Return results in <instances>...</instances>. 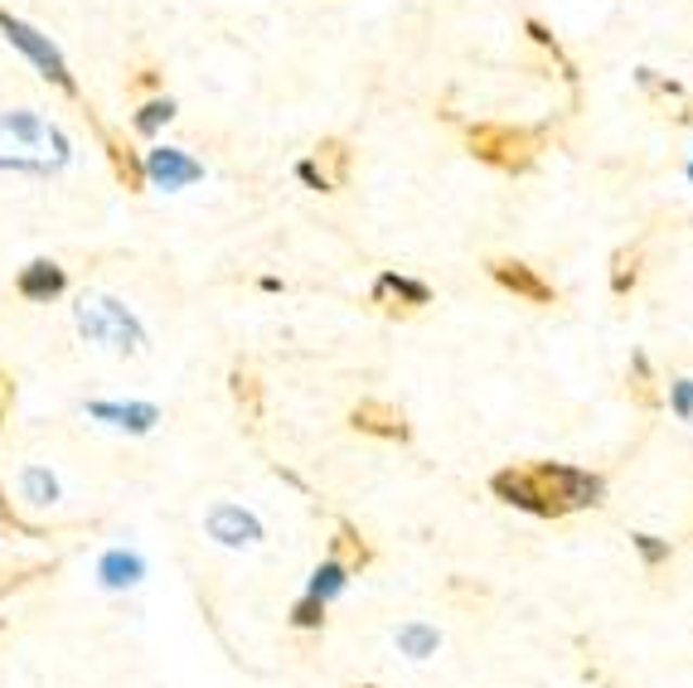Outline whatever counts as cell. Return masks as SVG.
<instances>
[{
    "label": "cell",
    "mask_w": 693,
    "mask_h": 688,
    "mask_svg": "<svg viewBox=\"0 0 693 688\" xmlns=\"http://www.w3.org/2000/svg\"><path fill=\"white\" fill-rule=\"evenodd\" d=\"M490 495L534 519H563L573 509L602 505L606 481L592 471H577V466H563V461H539V466H504V471H495Z\"/></svg>",
    "instance_id": "cell-1"
},
{
    "label": "cell",
    "mask_w": 693,
    "mask_h": 688,
    "mask_svg": "<svg viewBox=\"0 0 693 688\" xmlns=\"http://www.w3.org/2000/svg\"><path fill=\"white\" fill-rule=\"evenodd\" d=\"M155 82H161V73H155V68H141L137 73V88H155Z\"/></svg>",
    "instance_id": "cell-31"
},
{
    "label": "cell",
    "mask_w": 693,
    "mask_h": 688,
    "mask_svg": "<svg viewBox=\"0 0 693 688\" xmlns=\"http://www.w3.org/2000/svg\"><path fill=\"white\" fill-rule=\"evenodd\" d=\"M524 35H529V39H534V44H539V49H548V54H553V59H557V64H563V78H567V82H573V78H577V68H573V64H567V54H563V49H557V39H553V35H548V29L539 25V20H524Z\"/></svg>",
    "instance_id": "cell-25"
},
{
    "label": "cell",
    "mask_w": 693,
    "mask_h": 688,
    "mask_svg": "<svg viewBox=\"0 0 693 688\" xmlns=\"http://www.w3.org/2000/svg\"><path fill=\"white\" fill-rule=\"evenodd\" d=\"M170 117H175V102L170 98H155V102H146V107L137 112V131H141V137H155V131H161Z\"/></svg>",
    "instance_id": "cell-23"
},
{
    "label": "cell",
    "mask_w": 693,
    "mask_h": 688,
    "mask_svg": "<svg viewBox=\"0 0 693 688\" xmlns=\"http://www.w3.org/2000/svg\"><path fill=\"white\" fill-rule=\"evenodd\" d=\"M374 301L388 310V316H418L422 306H432V286L427 281L398 277V272H384L374 281Z\"/></svg>",
    "instance_id": "cell-8"
},
{
    "label": "cell",
    "mask_w": 693,
    "mask_h": 688,
    "mask_svg": "<svg viewBox=\"0 0 693 688\" xmlns=\"http://www.w3.org/2000/svg\"><path fill=\"white\" fill-rule=\"evenodd\" d=\"M310 165L325 175L330 194H335V190H345V184H349V165H355V151H349V145L339 141V137H325V141L316 145V155H310Z\"/></svg>",
    "instance_id": "cell-16"
},
{
    "label": "cell",
    "mask_w": 693,
    "mask_h": 688,
    "mask_svg": "<svg viewBox=\"0 0 693 688\" xmlns=\"http://www.w3.org/2000/svg\"><path fill=\"white\" fill-rule=\"evenodd\" d=\"M485 272L495 277V286H504L510 296L529 301V306H553V301H557L553 281L539 277V267L519 263V257H495V263H485Z\"/></svg>",
    "instance_id": "cell-6"
},
{
    "label": "cell",
    "mask_w": 693,
    "mask_h": 688,
    "mask_svg": "<svg viewBox=\"0 0 693 688\" xmlns=\"http://www.w3.org/2000/svg\"><path fill=\"white\" fill-rule=\"evenodd\" d=\"M0 524H5V528H20V534H35V528H25L15 514H10V505H5V489H0Z\"/></svg>",
    "instance_id": "cell-30"
},
{
    "label": "cell",
    "mask_w": 693,
    "mask_h": 688,
    "mask_svg": "<svg viewBox=\"0 0 693 688\" xmlns=\"http://www.w3.org/2000/svg\"><path fill=\"white\" fill-rule=\"evenodd\" d=\"M209 534L219 538V544H229V548H247V544L262 538V524H257L247 509H238V505H214L209 509Z\"/></svg>",
    "instance_id": "cell-10"
},
{
    "label": "cell",
    "mask_w": 693,
    "mask_h": 688,
    "mask_svg": "<svg viewBox=\"0 0 693 688\" xmlns=\"http://www.w3.org/2000/svg\"><path fill=\"white\" fill-rule=\"evenodd\" d=\"M345 582H349V572L339 568L335 558H330V562H320V568H316V577H310V597L330 601V597H339V591H345Z\"/></svg>",
    "instance_id": "cell-22"
},
{
    "label": "cell",
    "mask_w": 693,
    "mask_h": 688,
    "mask_svg": "<svg viewBox=\"0 0 693 688\" xmlns=\"http://www.w3.org/2000/svg\"><path fill=\"white\" fill-rule=\"evenodd\" d=\"M0 29H5V39L20 49V54L29 59L39 73H44L49 82H54L59 92H68V98H78V82H74V73H68V64H64V54H59L54 44H49L44 35H39L35 25H25V20H15L10 10H0Z\"/></svg>",
    "instance_id": "cell-5"
},
{
    "label": "cell",
    "mask_w": 693,
    "mask_h": 688,
    "mask_svg": "<svg viewBox=\"0 0 693 688\" xmlns=\"http://www.w3.org/2000/svg\"><path fill=\"white\" fill-rule=\"evenodd\" d=\"M669 117H675V122H689V127H693V98H689L679 112H669Z\"/></svg>",
    "instance_id": "cell-32"
},
{
    "label": "cell",
    "mask_w": 693,
    "mask_h": 688,
    "mask_svg": "<svg viewBox=\"0 0 693 688\" xmlns=\"http://www.w3.org/2000/svg\"><path fill=\"white\" fill-rule=\"evenodd\" d=\"M296 175H301V180L310 184V190H320V194H330V184H325V175H320V170H316V165H310V161H301V165H296Z\"/></svg>",
    "instance_id": "cell-29"
},
{
    "label": "cell",
    "mask_w": 693,
    "mask_h": 688,
    "mask_svg": "<svg viewBox=\"0 0 693 688\" xmlns=\"http://www.w3.org/2000/svg\"><path fill=\"white\" fill-rule=\"evenodd\" d=\"M68 161V141L39 112H0V170H59Z\"/></svg>",
    "instance_id": "cell-2"
},
{
    "label": "cell",
    "mask_w": 693,
    "mask_h": 688,
    "mask_svg": "<svg viewBox=\"0 0 693 688\" xmlns=\"http://www.w3.org/2000/svg\"><path fill=\"white\" fill-rule=\"evenodd\" d=\"M349 426H355V432H364V436H384V442H408V436H412V426H408V417H402V408H393V403H378V398L359 403V408L349 412Z\"/></svg>",
    "instance_id": "cell-9"
},
{
    "label": "cell",
    "mask_w": 693,
    "mask_h": 688,
    "mask_svg": "<svg viewBox=\"0 0 693 688\" xmlns=\"http://www.w3.org/2000/svg\"><path fill=\"white\" fill-rule=\"evenodd\" d=\"M364 688H374V684H364Z\"/></svg>",
    "instance_id": "cell-33"
},
{
    "label": "cell",
    "mask_w": 693,
    "mask_h": 688,
    "mask_svg": "<svg viewBox=\"0 0 693 688\" xmlns=\"http://www.w3.org/2000/svg\"><path fill=\"white\" fill-rule=\"evenodd\" d=\"M465 145H471V155L480 165H490V170L524 175L539 165L543 131H524V127H510V122H475V127H465Z\"/></svg>",
    "instance_id": "cell-3"
},
{
    "label": "cell",
    "mask_w": 693,
    "mask_h": 688,
    "mask_svg": "<svg viewBox=\"0 0 693 688\" xmlns=\"http://www.w3.org/2000/svg\"><path fill=\"white\" fill-rule=\"evenodd\" d=\"M669 408H675L679 417H693V379H679V383H669Z\"/></svg>",
    "instance_id": "cell-27"
},
{
    "label": "cell",
    "mask_w": 693,
    "mask_h": 688,
    "mask_svg": "<svg viewBox=\"0 0 693 688\" xmlns=\"http://www.w3.org/2000/svg\"><path fill=\"white\" fill-rule=\"evenodd\" d=\"M636 281H640V247L636 243L616 247V253H612V291H616V296H630Z\"/></svg>",
    "instance_id": "cell-19"
},
{
    "label": "cell",
    "mask_w": 693,
    "mask_h": 688,
    "mask_svg": "<svg viewBox=\"0 0 693 688\" xmlns=\"http://www.w3.org/2000/svg\"><path fill=\"white\" fill-rule=\"evenodd\" d=\"M102 131V145H107V161H112V175H117L121 184H127L131 194L146 190V165H141V155L131 151V141L121 137L117 127H98Z\"/></svg>",
    "instance_id": "cell-11"
},
{
    "label": "cell",
    "mask_w": 693,
    "mask_h": 688,
    "mask_svg": "<svg viewBox=\"0 0 693 688\" xmlns=\"http://www.w3.org/2000/svg\"><path fill=\"white\" fill-rule=\"evenodd\" d=\"M141 577H146V562H141V552H131V548H107V552H102L98 582L107 591H127V587H137Z\"/></svg>",
    "instance_id": "cell-13"
},
{
    "label": "cell",
    "mask_w": 693,
    "mask_h": 688,
    "mask_svg": "<svg viewBox=\"0 0 693 688\" xmlns=\"http://www.w3.org/2000/svg\"><path fill=\"white\" fill-rule=\"evenodd\" d=\"M10 403H15V379L0 369V426H5V417H10Z\"/></svg>",
    "instance_id": "cell-28"
},
{
    "label": "cell",
    "mask_w": 693,
    "mask_h": 688,
    "mask_svg": "<svg viewBox=\"0 0 693 688\" xmlns=\"http://www.w3.org/2000/svg\"><path fill=\"white\" fill-rule=\"evenodd\" d=\"M141 165H146V180L155 184V190H184V184L204 180V165L194 161V155L175 151V145H155Z\"/></svg>",
    "instance_id": "cell-7"
},
{
    "label": "cell",
    "mask_w": 693,
    "mask_h": 688,
    "mask_svg": "<svg viewBox=\"0 0 693 688\" xmlns=\"http://www.w3.org/2000/svg\"><path fill=\"white\" fill-rule=\"evenodd\" d=\"M330 558H335L345 572H364L369 562H374V548H369V538L359 534L349 519H339V524H335V538H330Z\"/></svg>",
    "instance_id": "cell-15"
},
{
    "label": "cell",
    "mask_w": 693,
    "mask_h": 688,
    "mask_svg": "<svg viewBox=\"0 0 693 688\" xmlns=\"http://www.w3.org/2000/svg\"><path fill=\"white\" fill-rule=\"evenodd\" d=\"M626 393H630V403H636V408H645V412H655L659 403H665V393H659V379H655V369H650L645 354H636V359H630Z\"/></svg>",
    "instance_id": "cell-17"
},
{
    "label": "cell",
    "mask_w": 693,
    "mask_h": 688,
    "mask_svg": "<svg viewBox=\"0 0 693 688\" xmlns=\"http://www.w3.org/2000/svg\"><path fill=\"white\" fill-rule=\"evenodd\" d=\"M15 291L25 301H54V296H64V291H68V277H64V267H59V263L39 257V263H29L25 272L15 277Z\"/></svg>",
    "instance_id": "cell-12"
},
{
    "label": "cell",
    "mask_w": 693,
    "mask_h": 688,
    "mask_svg": "<svg viewBox=\"0 0 693 688\" xmlns=\"http://www.w3.org/2000/svg\"><path fill=\"white\" fill-rule=\"evenodd\" d=\"M292 625H296V630H320V625H325V601L306 591V597L292 607Z\"/></svg>",
    "instance_id": "cell-24"
},
{
    "label": "cell",
    "mask_w": 693,
    "mask_h": 688,
    "mask_svg": "<svg viewBox=\"0 0 693 688\" xmlns=\"http://www.w3.org/2000/svg\"><path fill=\"white\" fill-rule=\"evenodd\" d=\"M20 495H25L29 505H54L59 481L44 471V466H25V471H20Z\"/></svg>",
    "instance_id": "cell-20"
},
{
    "label": "cell",
    "mask_w": 693,
    "mask_h": 688,
    "mask_svg": "<svg viewBox=\"0 0 693 688\" xmlns=\"http://www.w3.org/2000/svg\"><path fill=\"white\" fill-rule=\"evenodd\" d=\"M88 417L121 426V432H137V436L161 422V412H155L151 403H88Z\"/></svg>",
    "instance_id": "cell-14"
},
{
    "label": "cell",
    "mask_w": 693,
    "mask_h": 688,
    "mask_svg": "<svg viewBox=\"0 0 693 688\" xmlns=\"http://www.w3.org/2000/svg\"><path fill=\"white\" fill-rule=\"evenodd\" d=\"M229 383H233V398H238V408L247 412V422H257V417H262V383H257V373L238 364Z\"/></svg>",
    "instance_id": "cell-18"
},
{
    "label": "cell",
    "mask_w": 693,
    "mask_h": 688,
    "mask_svg": "<svg viewBox=\"0 0 693 688\" xmlns=\"http://www.w3.org/2000/svg\"><path fill=\"white\" fill-rule=\"evenodd\" d=\"M630 544H636L645 568H665V562H669V544H659L655 534H630Z\"/></svg>",
    "instance_id": "cell-26"
},
{
    "label": "cell",
    "mask_w": 693,
    "mask_h": 688,
    "mask_svg": "<svg viewBox=\"0 0 693 688\" xmlns=\"http://www.w3.org/2000/svg\"><path fill=\"white\" fill-rule=\"evenodd\" d=\"M437 645H441V635L432 630V625H422V621H412V625H402V630H398V650L412 654V660H427V654H437Z\"/></svg>",
    "instance_id": "cell-21"
},
{
    "label": "cell",
    "mask_w": 693,
    "mask_h": 688,
    "mask_svg": "<svg viewBox=\"0 0 693 688\" xmlns=\"http://www.w3.org/2000/svg\"><path fill=\"white\" fill-rule=\"evenodd\" d=\"M78 330L88 340L98 344H112V349H146V330L137 326V316H131L121 301L112 296H82L78 301Z\"/></svg>",
    "instance_id": "cell-4"
}]
</instances>
